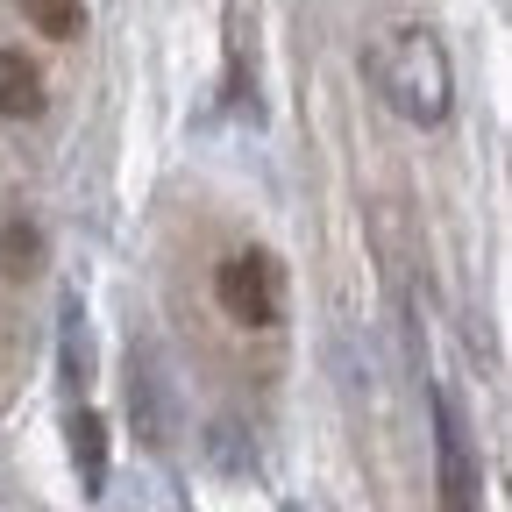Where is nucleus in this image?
Returning a JSON list of instances; mask_svg holds the SVG:
<instances>
[{"label":"nucleus","instance_id":"nucleus-1","mask_svg":"<svg viewBox=\"0 0 512 512\" xmlns=\"http://www.w3.org/2000/svg\"><path fill=\"white\" fill-rule=\"evenodd\" d=\"M363 72H370V86L384 93V107H392V114H406V121H420V128L448 121L456 72H448L441 36H427V29H392V36H377V50L363 57Z\"/></svg>","mask_w":512,"mask_h":512},{"label":"nucleus","instance_id":"nucleus-2","mask_svg":"<svg viewBox=\"0 0 512 512\" xmlns=\"http://www.w3.org/2000/svg\"><path fill=\"white\" fill-rule=\"evenodd\" d=\"M214 299L228 320L242 328H278L285 320V271L271 249H228L221 271H214Z\"/></svg>","mask_w":512,"mask_h":512},{"label":"nucleus","instance_id":"nucleus-3","mask_svg":"<svg viewBox=\"0 0 512 512\" xmlns=\"http://www.w3.org/2000/svg\"><path fill=\"white\" fill-rule=\"evenodd\" d=\"M434 477H441V512H477V456H470V427L456 399L434 392Z\"/></svg>","mask_w":512,"mask_h":512},{"label":"nucleus","instance_id":"nucleus-4","mask_svg":"<svg viewBox=\"0 0 512 512\" xmlns=\"http://www.w3.org/2000/svg\"><path fill=\"white\" fill-rule=\"evenodd\" d=\"M228 100L256 114V8L228 0Z\"/></svg>","mask_w":512,"mask_h":512},{"label":"nucleus","instance_id":"nucleus-5","mask_svg":"<svg viewBox=\"0 0 512 512\" xmlns=\"http://www.w3.org/2000/svg\"><path fill=\"white\" fill-rule=\"evenodd\" d=\"M0 114L8 121H36L43 114V72L22 50H0Z\"/></svg>","mask_w":512,"mask_h":512},{"label":"nucleus","instance_id":"nucleus-6","mask_svg":"<svg viewBox=\"0 0 512 512\" xmlns=\"http://www.w3.org/2000/svg\"><path fill=\"white\" fill-rule=\"evenodd\" d=\"M72 463H79L86 491H100V484H107V420H100L93 406H79V413H72Z\"/></svg>","mask_w":512,"mask_h":512},{"label":"nucleus","instance_id":"nucleus-7","mask_svg":"<svg viewBox=\"0 0 512 512\" xmlns=\"http://www.w3.org/2000/svg\"><path fill=\"white\" fill-rule=\"evenodd\" d=\"M64 384H72V392L93 384V349H86V306H79V292L64 299Z\"/></svg>","mask_w":512,"mask_h":512},{"label":"nucleus","instance_id":"nucleus-8","mask_svg":"<svg viewBox=\"0 0 512 512\" xmlns=\"http://www.w3.org/2000/svg\"><path fill=\"white\" fill-rule=\"evenodd\" d=\"M0 271H8V278L43 271V228H29V221H8V228H0Z\"/></svg>","mask_w":512,"mask_h":512},{"label":"nucleus","instance_id":"nucleus-9","mask_svg":"<svg viewBox=\"0 0 512 512\" xmlns=\"http://www.w3.org/2000/svg\"><path fill=\"white\" fill-rule=\"evenodd\" d=\"M22 15L36 22V36H57V43H72V36L86 29L79 0H22Z\"/></svg>","mask_w":512,"mask_h":512}]
</instances>
